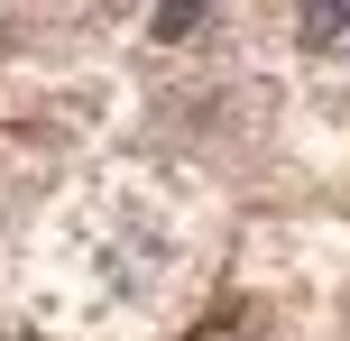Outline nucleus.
Here are the masks:
<instances>
[{
  "label": "nucleus",
  "mask_w": 350,
  "mask_h": 341,
  "mask_svg": "<svg viewBox=\"0 0 350 341\" xmlns=\"http://www.w3.org/2000/svg\"><path fill=\"white\" fill-rule=\"evenodd\" d=\"M193 28H203V10H157V18H148V37H157V46H185Z\"/></svg>",
  "instance_id": "7ed1b4c3"
},
{
  "label": "nucleus",
  "mask_w": 350,
  "mask_h": 341,
  "mask_svg": "<svg viewBox=\"0 0 350 341\" xmlns=\"http://www.w3.org/2000/svg\"><path fill=\"white\" fill-rule=\"evenodd\" d=\"M65 240L92 258V286H102V295H139V286H157L175 258H185L175 213L148 194L139 176H102V185H92V203L65 221Z\"/></svg>",
  "instance_id": "f257e3e1"
},
{
  "label": "nucleus",
  "mask_w": 350,
  "mask_h": 341,
  "mask_svg": "<svg viewBox=\"0 0 350 341\" xmlns=\"http://www.w3.org/2000/svg\"><path fill=\"white\" fill-rule=\"evenodd\" d=\"M295 46H304V55H341V46H350V10H304V18H295Z\"/></svg>",
  "instance_id": "f03ea898"
}]
</instances>
